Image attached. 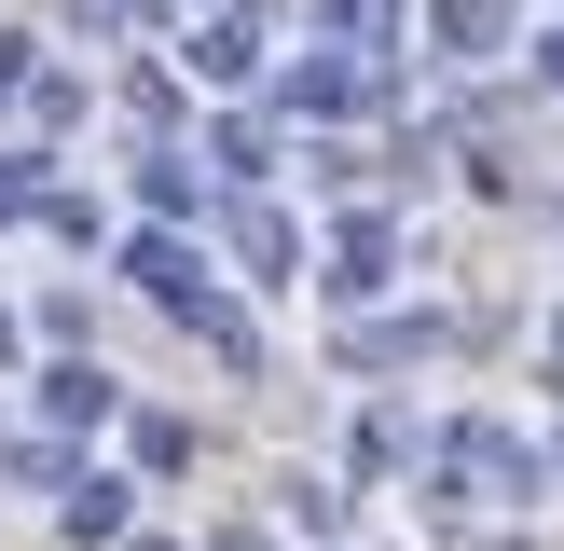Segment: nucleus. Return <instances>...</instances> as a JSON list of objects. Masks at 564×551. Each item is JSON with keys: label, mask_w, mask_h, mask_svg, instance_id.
Instances as JSON below:
<instances>
[{"label": "nucleus", "mask_w": 564, "mask_h": 551, "mask_svg": "<svg viewBox=\"0 0 564 551\" xmlns=\"http://www.w3.org/2000/svg\"><path fill=\"white\" fill-rule=\"evenodd\" d=\"M55 523H69V538H110V523H124V483H110V468H69V483H55Z\"/></svg>", "instance_id": "1"}, {"label": "nucleus", "mask_w": 564, "mask_h": 551, "mask_svg": "<svg viewBox=\"0 0 564 551\" xmlns=\"http://www.w3.org/2000/svg\"><path fill=\"white\" fill-rule=\"evenodd\" d=\"M14 55H28V42H0V97H14Z\"/></svg>", "instance_id": "2"}]
</instances>
